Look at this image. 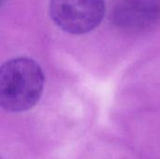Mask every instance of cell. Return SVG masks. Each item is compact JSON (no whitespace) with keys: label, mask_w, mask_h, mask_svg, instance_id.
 I'll use <instances>...</instances> for the list:
<instances>
[{"label":"cell","mask_w":160,"mask_h":159,"mask_svg":"<svg viewBox=\"0 0 160 159\" xmlns=\"http://www.w3.org/2000/svg\"><path fill=\"white\" fill-rule=\"evenodd\" d=\"M43 87V71L30 58L10 59L0 68V105L7 112L30 110L38 102Z\"/></svg>","instance_id":"cell-1"},{"label":"cell","mask_w":160,"mask_h":159,"mask_svg":"<svg viewBox=\"0 0 160 159\" xmlns=\"http://www.w3.org/2000/svg\"><path fill=\"white\" fill-rule=\"evenodd\" d=\"M104 14V0H50L52 20L68 34L91 32L100 24Z\"/></svg>","instance_id":"cell-2"},{"label":"cell","mask_w":160,"mask_h":159,"mask_svg":"<svg viewBox=\"0 0 160 159\" xmlns=\"http://www.w3.org/2000/svg\"><path fill=\"white\" fill-rule=\"evenodd\" d=\"M160 17V0H121L114 10L115 23L125 29L141 30Z\"/></svg>","instance_id":"cell-3"}]
</instances>
